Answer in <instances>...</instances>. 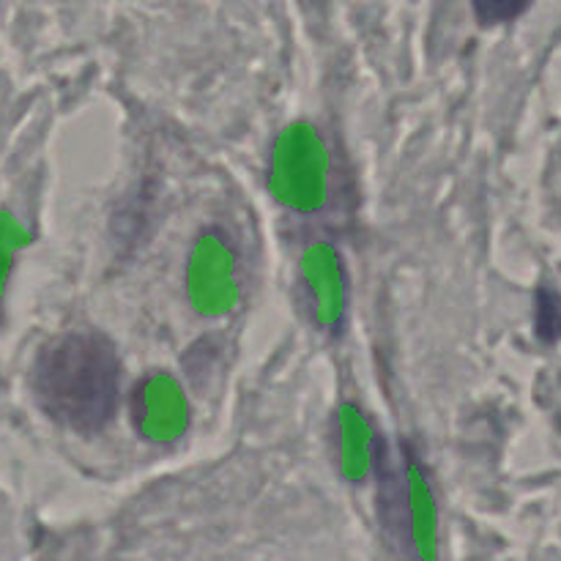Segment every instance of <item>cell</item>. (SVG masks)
<instances>
[{
	"label": "cell",
	"mask_w": 561,
	"mask_h": 561,
	"mask_svg": "<svg viewBox=\"0 0 561 561\" xmlns=\"http://www.w3.org/2000/svg\"><path fill=\"white\" fill-rule=\"evenodd\" d=\"M44 414L75 433H99L118 409V351L96 332H69L44 345L33 373Z\"/></svg>",
	"instance_id": "6da1fadb"
},
{
	"label": "cell",
	"mask_w": 561,
	"mask_h": 561,
	"mask_svg": "<svg viewBox=\"0 0 561 561\" xmlns=\"http://www.w3.org/2000/svg\"><path fill=\"white\" fill-rule=\"evenodd\" d=\"M540 334L548 340L561 337V301L557 296L542 294L540 305Z\"/></svg>",
	"instance_id": "7a4b0ae2"
},
{
	"label": "cell",
	"mask_w": 561,
	"mask_h": 561,
	"mask_svg": "<svg viewBox=\"0 0 561 561\" xmlns=\"http://www.w3.org/2000/svg\"><path fill=\"white\" fill-rule=\"evenodd\" d=\"M529 3H477V14L482 22H507L524 14Z\"/></svg>",
	"instance_id": "3957f363"
}]
</instances>
